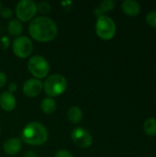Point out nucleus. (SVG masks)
<instances>
[{
	"label": "nucleus",
	"mask_w": 156,
	"mask_h": 157,
	"mask_svg": "<svg viewBox=\"0 0 156 157\" xmlns=\"http://www.w3.org/2000/svg\"><path fill=\"white\" fill-rule=\"evenodd\" d=\"M0 31H1V26H0Z\"/></svg>",
	"instance_id": "nucleus-28"
},
{
	"label": "nucleus",
	"mask_w": 156,
	"mask_h": 157,
	"mask_svg": "<svg viewBox=\"0 0 156 157\" xmlns=\"http://www.w3.org/2000/svg\"><path fill=\"white\" fill-rule=\"evenodd\" d=\"M146 22L153 28H156V10L150 11L146 16Z\"/></svg>",
	"instance_id": "nucleus-19"
},
{
	"label": "nucleus",
	"mask_w": 156,
	"mask_h": 157,
	"mask_svg": "<svg viewBox=\"0 0 156 157\" xmlns=\"http://www.w3.org/2000/svg\"><path fill=\"white\" fill-rule=\"evenodd\" d=\"M6 81H7V77H6V74L4 72L0 71V88L4 87L6 86Z\"/></svg>",
	"instance_id": "nucleus-23"
},
{
	"label": "nucleus",
	"mask_w": 156,
	"mask_h": 157,
	"mask_svg": "<svg viewBox=\"0 0 156 157\" xmlns=\"http://www.w3.org/2000/svg\"><path fill=\"white\" fill-rule=\"evenodd\" d=\"M40 109L43 113L45 114H52L56 110V102L51 98H45L42 99L40 103Z\"/></svg>",
	"instance_id": "nucleus-14"
},
{
	"label": "nucleus",
	"mask_w": 156,
	"mask_h": 157,
	"mask_svg": "<svg viewBox=\"0 0 156 157\" xmlns=\"http://www.w3.org/2000/svg\"><path fill=\"white\" fill-rule=\"evenodd\" d=\"M1 9H2V3L0 2V11H1Z\"/></svg>",
	"instance_id": "nucleus-26"
},
{
	"label": "nucleus",
	"mask_w": 156,
	"mask_h": 157,
	"mask_svg": "<svg viewBox=\"0 0 156 157\" xmlns=\"http://www.w3.org/2000/svg\"><path fill=\"white\" fill-rule=\"evenodd\" d=\"M24 157H39V155L35 152H33V151H29V152L26 153V155H25Z\"/></svg>",
	"instance_id": "nucleus-25"
},
{
	"label": "nucleus",
	"mask_w": 156,
	"mask_h": 157,
	"mask_svg": "<svg viewBox=\"0 0 156 157\" xmlns=\"http://www.w3.org/2000/svg\"><path fill=\"white\" fill-rule=\"evenodd\" d=\"M143 131L148 136L156 135V119L149 118L143 124Z\"/></svg>",
	"instance_id": "nucleus-16"
},
{
	"label": "nucleus",
	"mask_w": 156,
	"mask_h": 157,
	"mask_svg": "<svg viewBox=\"0 0 156 157\" xmlns=\"http://www.w3.org/2000/svg\"><path fill=\"white\" fill-rule=\"evenodd\" d=\"M43 89V84L40 79L37 78H30L28 79L22 87V91L28 98H35L40 94L41 90Z\"/></svg>",
	"instance_id": "nucleus-9"
},
{
	"label": "nucleus",
	"mask_w": 156,
	"mask_h": 157,
	"mask_svg": "<svg viewBox=\"0 0 156 157\" xmlns=\"http://www.w3.org/2000/svg\"><path fill=\"white\" fill-rule=\"evenodd\" d=\"M54 157H74L73 154L67 150H59L56 152Z\"/></svg>",
	"instance_id": "nucleus-22"
},
{
	"label": "nucleus",
	"mask_w": 156,
	"mask_h": 157,
	"mask_svg": "<svg viewBox=\"0 0 156 157\" xmlns=\"http://www.w3.org/2000/svg\"><path fill=\"white\" fill-rule=\"evenodd\" d=\"M9 44H10V40L6 36H4L0 39V48L2 50H4V51L6 50L9 47Z\"/></svg>",
	"instance_id": "nucleus-21"
},
{
	"label": "nucleus",
	"mask_w": 156,
	"mask_h": 157,
	"mask_svg": "<svg viewBox=\"0 0 156 157\" xmlns=\"http://www.w3.org/2000/svg\"><path fill=\"white\" fill-rule=\"evenodd\" d=\"M7 29H8V32L12 36L19 37L21 36V33L23 31V26H22V23L18 19H12L8 22Z\"/></svg>",
	"instance_id": "nucleus-15"
},
{
	"label": "nucleus",
	"mask_w": 156,
	"mask_h": 157,
	"mask_svg": "<svg viewBox=\"0 0 156 157\" xmlns=\"http://www.w3.org/2000/svg\"><path fill=\"white\" fill-rule=\"evenodd\" d=\"M71 138L74 144L79 148L86 149L92 145L93 137L91 133L85 128L76 127L71 132Z\"/></svg>",
	"instance_id": "nucleus-8"
},
{
	"label": "nucleus",
	"mask_w": 156,
	"mask_h": 157,
	"mask_svg": "<svg viewBox=\"0 0 156 157\" xmlns=\"http://www.w3.org/2000/svg\"><path fill=\"white\" fill-rule=\"evenodd\" d=\"M21 145L22 141L19 138L12 137L6 140V142L3 144V150L8 155H15L20 151Z\"/></svg>",
	"instance_id": "nucleus-10"
},
{
	"label": "nucleus",
	"mask_w": 156,
	"mask_h": 157,
	"mask_svg": "<svg viewBox=\"0 0 156 157\" xmlns=\"http://www.w3.org/2000/svg\"><path fill=\"white\" fill-rule=\"evenodd\" d=\"M17 86L16 83H10L8 85V92L12 93V94H13V92H15L17 90Z\"/></svg>",
	"instance_id": "nucleus-24"
},
{
	"label": "nucleus",
	"mask_w": 156,
	"mask_h": 157,
	"mask_svg": "<svg viewBox=\"0 0 156 157\" xmlns=\"http://www.w3.org/2000/svg\"><path fill=\"white\" fill-rule=\"evenodd\" d=\"M67 88V80L60 74H54L46 78L43 84L45 94L49 98H55L61 96Z\"/></svg>",
	"instance_id": "nucleus-3"
},
{
	"label": "nucleus",
	"mask_w": 156,
	"mask_h": 157,
	"mask_svg": "<svg viewBox=\"0 0 156 157\" xmlns=\"http://www.w3.org/2000/svg\"><path fill=\"white\" fill-rule=\"evenodd\" d=\"M0 14L4 18H11L12 16H13L12 10L10 8H8V7H2L1 11H0Z\"/></svg>",
	"instance_id": "nucleus-20"
},
{
	"label": "nucleus",
	"mask_w": 156,
	"mask_h": 157,
	"mask_svg": "<svg viewBox=\"0 0 156 157\" xmlns=\"http://www.w3.org/2000/svg\"><path fill=\"white\" fill-rule=\"evenodd\" d=\"M33 50V44L30 39L27 36L17 37L12 43V51L14 54L20 58L25 59L30 55Z\"/></svg>",
	"instance_id": "nucleus-7"
},
{
	"label": "nucleus",
	"mask_w": 156,
	"mask_h": 157,
	"mask_svg": "<svg viewBox=\"0 0 156 157\" xmlns=\"http://www.w3.org/2000/svg\"><path fill=\"white\" fill-rule=\"evenodd\" d=\"M29 72L37 79L45 78L50 72L48 61L41 55H34L28 62Z\"/></svg>",
	"instance_id": "nucleus-5"
},
{
	"label": "nucleus",
	"mask_w": 156,
	"mask_h": 157,
	"mask_svg": "<svg viewBox=\"0 0 156 157\" xmlns=\"http://www.w3.org/2000/svg\"><path fill=\"white\" fill-rule=\"evenodd\" d=\"M0 135H1V127H0Z\"/></svg>",
	"instance_id": "nucleus-27"
},
{
	"label": "nucleus",
	"mask_w": 156,
	"mask_h": 157,
	"mask_svg": "<svg viewBox=\"0 0 156 157\" xmlns=\"http://www.w3.org/2000/svg\"><path fill=\"white\" fill-rule=\"evenodd\" d=\"M115 6V2L113 0H104L99 5V9L104 12H110Z\"/></svg>",
	"instance_id": "nucleus-17"
},
{
	"label": "nucleus",
	"mask_w": 156,
	"mask_h": 157,
	"mask_svg": "<svg viewBox=\"0 0 156 157\" xmlns=\"http://www.w3.org/2000/svg\"><path fill=\"white\" fill-rule=\"evenodd\" d=\"M37 13V4L32 0H21L17 4L16 15L21 22L31 20Z\"/></svg>",
	"instance_id": "nucleus-6"
},
{
	"label": "nucleus",
	"mask_w": 156,
	"mask_h": 157,
	"mask_svg": "<svg viewBox=\"0 0 156 157\" xmlns=\"http://www.w3.org/2000/svg\"><path fill=\"white\" fill-rule=\"evenodd\" d=\"M29 33L30 37L37 41L48 42L55 39L58 33V28L51 17L40 16L30 21Z\"/></svg>",
	"instance_id": "nucleus-1"
},
{
	"label": "nucleus",
	"mask_w": 156,
	"mask_h": 157,
	"mask_svg": "<svg viewBox=\"0 0 156 157\" xmlns=\"http://www.w3.org/2000/svg\"><path fill=\"white\" fill-rule=\"evenodd\" d=\"M17 101L14 95L8 91L3 92L0 96V107L5 111H12L16 108Z\"/></svg>",
	"instance_id": "nucleus-11"
},
{
	"label": "nucleus",
	"mask_w": 156,
	"mask_h": 157,
	"mask_svg": "<svg viewBox=\"0 0 156 157\" xmlns=\"http://www.w3.org/2000/svg\"><path fill=\"white\" fill-rule=\"evenodd\" d=\"M116 24L111 17L105 15L97 17L96 22V32L100 39L104 40L113 39L116 34Z\"/></svg>",
	"instance_id": "nucleus-4"
},
{
	"label": "nucleus",
	"mask_w": 156,
	"mask_h": 157,
	"mask_svg": "<svg viewBox=\"0 0 156 157\" xmlns=\"http://www.w3.org/2000/svg\"><path fill=\"white\" fill-rule=\"evenodd\" d=\"M67 118L73 124H79L83 120V111L79 107H72L67 111Z\"/></svg>",
	"instance_id": "nucleus-13"
},
{
	"label": "nucleus",
	"mask_w": 156,
	"mask_h": 157,
	"mask_svg": "<svg viewBox=\"0 0 156 157\" xmlns=\"http://www.w3.org/2000/svg\"><path fill=\"white\" fill-rule=\"evenodd\" d=\"M49 133L46 127L40 122L32 121L28 123L21 133V141L29 145H41L48 140Z\"/></svg>",
	"instance_id": "nucleus-2"
},
{
	"label": "nucleus",
	"mask_w": 156,
	"mask_h": 157,
	"mask_svg": "<svg viewBox=\"0 0 156 157\" xmlns=\"http://www.w3.org/2000/svg\"><path fill=\"white\" fill-rule=\"evenodd\" d=\"M51 5L47 1H40L37 5V11H39L42 15H46L51 11Z\"/></svg>",
	"instance_id": "nucleus-18"
},
{
	"label": "nucleus",
	"mask_w": 156,
	"mask_h": 157,
	"mask_svg": "<svg viewBox=\"0 0 156 157\" xmlns=\"http://www.w3.org/2000/svg\"><path fill=\"white\" fill-rule=\"evenodd\" d=\"M122 11L129 17H135L141 11L140 4L134 0H125L121 3Z\"/></svg>",
	"instance_id": "nucleus-12"
}]
</instances>
